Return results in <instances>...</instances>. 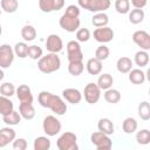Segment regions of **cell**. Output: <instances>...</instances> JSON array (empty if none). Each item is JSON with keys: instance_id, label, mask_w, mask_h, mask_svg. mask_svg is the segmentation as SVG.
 <instances>
[{"instance_id": "6da1fadb", "label": "cell", "mask_w": 150, "mask_h": 150, "mask_svg": "<svg viewBox=\"0 0 150 150\" xmlns=\"http://www.w3.org/2000/svg\"><path fill=\"white\" fill-rule=\"evenodd\" d=\"M38 101L41 107L50 109L54 114L59 116L64 115L67 111V104L64 103V101L60 96L52 94L49 91H46V90L41 91L38 96Z\"/></svg>"}, {"instance_id": "7a4b0ae2", "label": "cell", "mask_w": 150, "mask_h": 150, "mask_svg": "<svg viewBox=\"0 0 150 150\" xmlns=\"http://www.w3.org/2000/svg\"><path fill=\"white\" fill-rule=\"evenodd\" d=\"M60 27L66 32L74 33L80 28V7L75 5H69L66 7L64 13L60 18Z\"/></svg>"}, {"instance_id": "3957f363", "label": "cell", "mask_w": 150, "mask_h": 150, "mask_svg": "<svg viewBox=\"0 0 150 150\" xmlns=\"http://www.w3.org/2000/svg\"><path fill=\"white\" fill-rule=\"evenodd\" d=\"M38 68L43 74H52L61 68V60L56 53H48L39 59Z\"/></svg>"}, {"instance_id": "277c9868", "label": "cell", "mask_w": 150, "mask_h": 150, "mask_svg": "<svg viewBox=\"0 0 150 150\" xmlns=\"http://www.w3.org/2000/svg\"><path fill=\"white\" fill-rule=\"evenodd\" d=\"M77 4L79 7L93 13L104 12L111 5L110 0H77Z\"/></svg>"}, {"instance_id": "5b68a950", "label": "cell", "mask_w": 150, "mask_h": 150, "mask_svg": "<svg viewBox=\"0 0 150 150\" xmlns=\"http://www.w3.org/2000/svg\"><path fill=\"white\" fill-rule=\"evenodd\" d=\"M56 146L59 150H77V136L74 132L66 131L57 138Z\"/></svg>"}, {"instance_id": "8992f818", "label": "cell", "mask_w": 150, "mask_h": 150, "mask_svg": "<svg viewBox=\"0 0 150 150\" xmlns=\"http://www.w3.org/2000/svg\"><path fill=\"white\" fill-rule=\"evenodd\" d=\"M61 122L53 115H48L43 118V122H42V129L45 131V134L49 137H53V136H56L60 131H61Z\"/></svg>"}, {"instance_id": "52a82bcc", "label": "cell", "mask_w": 150, "mask_h": 150, "mask_svg": "<svg viewBox=\"0 0 150 150\" xmlns=\"http://www.w3.org/2000/svg\"><path fill=\"white\" fill-rule=\"evenodd\" d=\"M90 142L94 144V146L97 150H109L112 146V142L109 135H105L101 131L93 132L90 135Z\"/></svg>"}, {"instance_id": "ba28073f", "label": "cell", "mask_w": 150, "mask_h": 150, "mask_svg": "<svg viewBox=\"0 0 150 150\" xmlns=\"http://www.w3.org/2000/svg\"><path fill=\"white\" fill-rule=\"evenodd\" d=\"M14 57H15L14 50L9 45L4 43L0 46V68L11 67V64L14 61Z\"/></svg>"}, {"instance_id": "9c48e42d", "label": "cell", "mask_w": 150, "mask_h": 150, "mask_svg": "<svg viewBox=\"0 0 150 150\" xmlns=\"http://www.w3.org/2000/svg\"><path fill=\"white\" fill-rule=\"evenodd\" d=\"M83 95H84V100L87 103L95 104L98 102V100L101 97V89L98 88V86L96 83L90 82L84 87Z\"/></svg>"}, {"instance_id": "30bf717a", "label": "cell", "mask_w": 150, "mask_h": 150, "mask_svg": "<svg viewBox=\"0 0 150 150\" xmlns=\"http://www.w3.org/2000/svg\"><path fill=\"white\" fill-rule=\"evenodd\" d=\"M66 47H67V57H68L69 62L83 60V53H82V49H81L79 41L71 40L67 43Z\"/></svg>"}, {"instance_id": "8fae6325", "label": "cell", "mask_w": 150, "mask_h": 150, "mask_svg": "<svg viewBox=\"0 0 150 150\" xmlns=\"http://www.w3.org/2000/svg\"><path fill=\"white\" fill-rule=\"evenodd\" d=\"M114 30L112 28L104 26V27H97L94 30V39L100 43H108L114 39Z\"/></svg>"}, {"instance_id": "7c38bea8", "label": "cell", "mask_w": 150, "mask_h": 150, "mask_svg": "<svg viewBox=\"0 0 150 150\" xmlns=\"http://www.w3.org/2000/svg\"><path fill=\"white\" fill-rule=\"evenodd\" d=\"M132 41L143 50L148 52L150 49V35L145 30H136L132 34Z\"/></svg>"}, {"instance_id": "4fadbf2b", "label": "cell", "mask_w": 150, "mask_h": 150, "mask_svg": "<svg viewBox=\"0 0 150 150\" xmlns=\"http://www.w3.org/2000/svg\"><path fill=\"white\" fill-rule=\"evenodd\" d=\"M64 6V0H39V7L43 13L60 11Z\"/></svg>"}, {"instance_id": "5bb4252c", "label": "cell", "mask_w": 150, "mask_h": 150, "mask_svg": "<svg viewBox=\"0 0 150 150\" xmlns=\"http://www.w3.org/2000/svg\"><path fill=\"white\" fill-rule=\"evenodd\" d=\"M46 48H47V50L49 53H56L57 54L63 48L62 39L57 34H50V35H48V38L46 40Z\"/></svg>"}, {"instance_id": "9a60e30c", "label": "cell", "mask_w": 150, "mask_h": 150, "mask_svg": "<svg viewBox=\"0 0 150 150\" xmlns=\"http://www.w3.org/2000/svg\"><path fill=\"white\" fill-rule=\"evenodd\" d=\"M16 97L20 103H33V94L30 88L27 84H21L15 90Z\"/></svg>"}, {"instance_id": "2e32d148", "label": "cell", "mask_w": 150, "mask_h": 150, "mask_svg": "<svg viewBox=\"0 0 150 150\" xmlns=\"http://www.w3.org/2000/svg\"><path fill=\"white\" fill-rule=\"evenodd\" d=\"M15 130L9 127L0 129V148H5L9 143H12L15 139Z\"/></svg>"}, {"instance_id": "e0dca14e", "label": "cell", "mask_w": 150, "mask_h": 150, "mask_svg": "<svg viewBox=\"0 0 150 150\" xmlns=\"http://www.w3.org/2000/svg\"><path fill=\"white\" fill-rule=\"evenodd\" d=\"M62 97L71 104H79L82 100V94L75 88H67L62 91Z\"/></svg>"}, {"instance_id": "ac0fdd59", "label": "cell", "mask_w": 150, "mask_h": 150, "mask_svg": "<svg viewBox=\"0 0 150 150\" xmlns=\"http://www.w3.org/2000/svg\"><path fill=\"white\" fill-rule=\"evenodd\" d=\"M97 129H98V131H101L105 135H109V136L115 132V125H114L112 121L107 117L100 118V121L97 123Z\"/></svg>"}, {"instance_id": "d6986e66", "label": "cell", "mask_w": 150, "mask_h": 150, "mask_svg": "<svg viewBox=\"0 0 150 150\" xmlns=\"http://www.w3.org/2000/svg\"><path fill=\"white\" fill-rule=\"evenodd\" d=\"M86 69L90 75H98L102 71V61L97 60L96 57H91L87 61Z\"/></svg>"}, {"instance_id": "ffe728a7", "label": "cell", "mask_w": 150, "mask_h": 150, "mask_svg": "<svg viewBox=\"0 0 150 150\" xmlns=\"http://www.w3.org/2000/svg\"><path fill=\"white\" fill-rule=\"evenodd\" d=\"M19 114L25 120H33L35 116V109L33 107V103H20Z\"/></svg>"}, {"instance_id": "44dd1931", "label": "cell", "mask_w": 150, "mask_h": 150, "mask_svg": "<svg viewBox=\"0 0 150 150\" xmlns=\"http://www.w3.org/2000/svg\"><path fill=\"white\" fill-rule=\"evenodd\" d=\"M116 68L121 74H128L132 69V61L127 56H122L117 60Z\"/></svg>"}, {"instance_id": "7402d4cb", "label": "cell", "mask_w": 150, "mask_h": 150, "mask_svg": "<svg viewBox=\"0 0 150 150\" xmlns=\"http://www.w3.org/2000/svg\"><path fill=\"white\" fill-rule=\"evenodd\" d=\"M96 84L98 86V88L101 90H107V89H109V88L112 87V84H114V77L110 74H108V73L101 74Z\"/></svg>"}, {"instance_id": "603a6c76", "label": "cell", "mask_w": 150, "mask_h": 150, "mask_svg": "<svg viewBox=\"0 0 150 150\" xmlns=\"http://www.w3.org/2000/svg\"><path fill=\"white\" fill-rule=\"evenodd\" d=\"M128 74L129 81L134 84H142L145 81V73L142 69H131Z\"/></svg>"}, {"instance_id": "cb8c5ba5", "label": "cell", "mask_w": 150, "mask_h": 150, "mask_svg": "<svg viewBox=\"0 0 150 150\" xmlns=\"http://www.w3.org/2000/svg\"><path fill=\"white\" fill-rule=\"evenodd\" d=\"M14 110V104L13 102L9 100V97L6 96H0V114L2 116L8 115L9 112H12Z\"/></svg>"}, {"instance_id": "d4e9b609", "label": "cell", "mask_w": 150, "mask_h": 150, "mask_svg": "<svg viewBox=\"0 0 150 150\" xmlns=\"http://www.w3.org/2000/svg\"><path fill=\"white\" fill-rule=\"evenodd\" d=\"M50 145V141L47 136H39L34 139L33 148L34 150H49Z\"/></svg>"}, {"instance_id": "484cf974", "label": "cell", "mask_w": 150, "mask_h": 150, "mask_svg": "<svg viewBox=\"0 0 150 150\" xmlns=\"http://www.w3.org/2000/svg\"><path fill=\"white\" fill-rule=\"evenodd\" d=\"M108 22H109V18L104 12L95 13L94 16L91 18V23L95 27H104L108 25Z\"/></svg>"}, {"instance_id": "4316f807", "label": "cell", "mask_w": 150, "mask_h": 150, "mask_svg": "<svg viewBox=\"0 0 150 150\" xmlns=\"http://www.w3.org/2000/svg\"><path fill=\"white\" fill-rule=\"evenodd\" d=\"M104 100L108 102V103H111V104H115V103H118L120 100H121V93L117 90V89H112V88H109L104 91Z\"/></svg>"}, {"instance_id": "83f0119b", "label": "cell", "mask_w": 150, "mask_h": 150, "mask_svg": "<svg viewBox=\"0 0 150 150\" xmlns=\"http://www.w3.org/2000/svg\"><path fill=\"white\" fill-rule=\"evenodd\" d=\"M137 121L134 117H127L122 123V129L125 134H134L137 130Z\"/></svg>"}, {"instance_id": "f1b7e54d", "label": "cell", "mask_w": 150, "mask_h": 150, "mask_svg": "<svg viewBox=\"0 0 150 150\" xmlns=\"http://www.w3.org/2000/svg\"><path fill=\"white\" fill-rule=\"evenodd\" d=\"M134 61H135V63H136L138 67H141V68L148 66V63H149V54H148V52H146V50H143V49L138 50V52L135 54Z\"/></svg>"}, {"instance_id": "f546056e", "label": "cell", "mask_w": 150, "mask_h": 150, "mask_svg": "<svg viewBox=\"0 0 150 150\" xmlns=\"http://www.w3.org/2000/svg\"><path fill=\"white\" fill-rule=\"evenodd\" d=\"M144 11L139 8H134L131 12H129V21L132 25H138L144 20Z\"/></svg>"}, {"instance_id": "4dcf8cb0", "label": "cell", "mask_w": 150, "mask_h": 150, "mask_svg": "<svg viewBox=\"0 0 150 150\" xmlns=\"http://www.w3.org/2000/svg\"><path fill=\"white\" fill-rule=\"evenodd\" d=\"M21 38L25 41H33L36 38V29L32 25H26L21 29Z\"/></svg>"}, {"instance_id": "1f68e13d", "label": "cell", "mask_w": 150, "mask_h": 150, "mask_svg": "<svg viewBox=\"0 0 150 150\" xmlns=\"http://www.w3.org/2000/svg\"><path fill=\"white\" fill-rule=\"evenodd\" d=\"M83 70H84V64L82 61H73V62H69L68 64V71L73 76L81 75Z\"/></svg>"}, {"instance_id": "d6a6232c", "label": "cell", "mask_w": 150, "mask_h": 150, "mask_svg": "<svg viewBox=\"0 0 150 150\" xmlns=\"http://www.w3.org/2000/svg\"><path fill=\"white\" fill-rule=\"evenodd\" d=\"M2 121L4 123H6L7 125H16L20 123L21 121V115L19 114V111L13 110L12 112H9L8 115L2 116Z\"/></svg>"}, {"instance_id": "836d02e7", "label": "cell", "mask_w": 150, "mask_h": 150, "mask_svg": "<svg viewBox=\"0 0 150 150\" xmlns=\"http://www.w3.org/2000/svg\"><path fill=\"white\" fill-rule=\"evenodd\" d=\"M0 7L6 13H14L19 8V2L18 0H1Z\"/></svg>"}, {"instance_id": "e575fe53", "label": "cell", "mask_w": 150, "mask_h": 150, "mask_svg": "<svg viewBox=\"0 0 150 150\" xmlns=\"http://www.w3.org/2000/svg\"><path fill=\"white\" fill-rule=\"evenodd\" d=\"M138 116L143 121L150 120V104L148 101H143L138 104Z\"/></svg>"}, {"instance_id": "d590c367", "label": "cell", "mask_w": 150, "mask_h": 150, "mask_svg": "<svg viewBox=\"0 0 150 150\" xmlns=\"http://www.w3.org/2000/svg\"><path fill=\"white\" fill-rule=\"evenodd\" d=\"M136 141L141 145H146L150 143V131L148 129H142L136 134Z\"/></svg>"}, {"instance_id": "8d00e7d4", "label": "cell", "mask_w": 150, "mask_h": 150, "mask_svg": "<svg viewBox=\"0 0 150 150\" xmlns=\"http://www.w3.org/2000/svg\"><path fill=\"white\" fill-rule=\"evenodd\" d=\"M13 50H14L15 56H19L20 59H25V57H27L28 45L26 42H18V43H15Z\"/></svg>"}, {"instance_id": "74e56055", "label": "cell", "mask_w": 150, "mask_h": 150, "mask_svg": "<svg viewBox=\"0 0 150 150\" xmlns=\"http://www.w3.org/2000/svg\"><path fill=\"white\" fill-rule=\"evenodd\" d=\"M115 9L120 14H127L130 12V1L129 0H116Z\"/></svg>"}, {"instance_id": "f35d334b", "label": "cell", "mask_w": 150, "mask_h": 150, "mask_svg": "<svg viewBox=\"0 0 150 150\" xmlns=\"http://www.w3.org/2000/svg\"><path fill=\"white\" fill-rule=\"evenodd\" d=\"M43 55V50L41 47L33 45V46H28V50H27V56L30 57L32 60H39L41 56Z\"/></svg>"}, {"instance_id": "ab89813d", "label": "cell", "mask_w": 150, "mask_h": 150, "mask_svg": "<svg viewBox=\"0 0 150 150\" xmlns=\"http://www.w3.org/2000/svg\"><path fill=\"white\" fill-rule=\"evenodd\" d=\"M15 90H16V88L11 82H5V83H2L0 86V94L2 96H6V97L13 96L15 94Z\"/></svg>"}, {"instance_id": "60d3db41", "label": "cell", "mask_w": 150, "mask_h": 150, "mask_svg": "<svg viewBox=\"0 0 150 150\" xmlns=\"http://www.w3.org/2000/svg\"><path fill=\"white\" fill-rule=\"evenodd\" d=\"M109 54H110V50H109V48L105 46V45H101V46H98L97 48H96V50H95V57L97 59V60H100V61H104V60H107L108 57H109Z\"/></svg>"}, {"instance_id": "b9f144b4", "label": "cell", "mask_w": 150, "mask_h": 150, "mask_svg": "<svg viewBox=\"0 0 150 150\" xmlns=\"http://www.w3.org/2000/svg\"><path fill=\"white\" fill-rule=\"evenodd\" d=\"M90 39V32L88 28H79L76 30V40L79 42H87Z\"/></svg>"}, {"instance_id": "7bdbcfd3", "label": "cell", "mask_w": 150, "mask_h": 150, "mask_svg": "<svg viewBox=\"0 0 150 150\" xmlns=\"http://www.w3.org/2000/svg\"><path fill=\"white\" fill-rule=\"evenodd\" d=\"M12 146L15 150H26L27 149V141L25 138H15L12 142Z\"/></svg>"}, {"instance_id": "ee69618b", "label": "cell", "mask_w": 150, "mask_h": 150, "mask_svg": "<svg viewBox=\"0 0 150 150\" xmlns=\"http://www.w3.org/2000/svg\"><path fill=\"white\" fill-rule=\"evenodd\" d=\"M148 4V0H131V5L134 6V8H139L143 9Z\"/></svg>"}, {"instance_id": "f6af8a7d", "label": "cell", "mask_w": 150, "mask_h": 150, "mask_svg": "<svg viewBox=\"0 0 150 150\" xmlns=\"http://www.w3.org/2000/svg\"><path fill=\"white\" fill-rule=\"evenodd\" d=\"M4 77H5V73H4V70H2V69H0V81H2V80H4Z\"/></svg>"}, {"instance_id": "bcb514c9", "label": "cell", "mask_w": 150, "mask_h": 150, "mask_svg": "<svg viewBox=\"0 0 150 150\" xmlns=\"http://www.w3.org/2000/svg\"><path fill=\"white\" fill-rule=\"evenodd\" d=\"M1 34H2V27H1V25H0V36H1Z\"/></svg>"}, {"instance_id": "7dc6e473", "label": "cell", "mask_w": 150, "mask_h": 150, "mask_svg": "<svg viewBox=\"0 0 150 150\" xmlns=\"http://www.w3.org/2000/svg\"><path fill=\"white\" fill-rule=\"evenodd\" d=\"M1 13H2V9H1V7H0V15H1Z\"/></svg>"}]
</instances>
